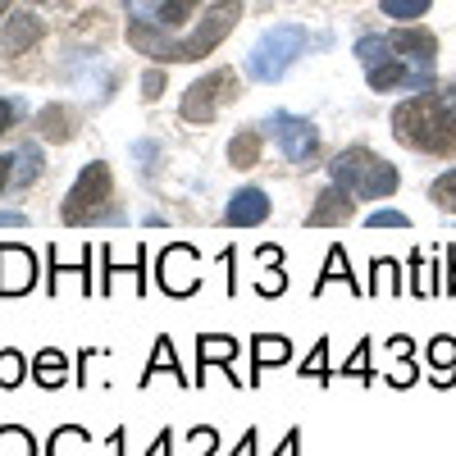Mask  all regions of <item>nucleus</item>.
Segmentation results:
<instances>
[{"instance_id":"20","label":"nucleus","mask_w":456,"mask_h":456,"mask_svg":"<svg viewBox=\"0 0 456 456\" xmlns=\"http://www.w3.org/2000/svg\"><path fill=\"white\" fill-rule=\"evenodd\" d=\"M260 151H265V133L256 128V124H247V128H238L233 137H228V165L233 169H256L260 165Z\"/></svg>"},{"instance_id":"46","label":"nucleus","mask_w":456,"mask_h":456,"mask_svg":"<svg viewBox=\"0 0 456 456\" xmlns=\"http://www.w3.org/2000/svg\"><path fill=\"white\" fill-rule=\"evenodd\" d=\"M447 292L456 297V251H447Z\"/></svg>"},{"instance_id":"49","label":"nucleus","mask_w":456,"mask_h":456,"mask_svg":"<svg viewBox=\"0 0 456 456\" xmlns=\"http://www.w3.org/2000/svg\"><path fill=\"white\" fill-rule=\"evenodd\" d=\"M10 14V0H0V19H5Z\"/></svg>"},{"instance_id":"37","label":"nucleus","mask_w":456,"mask_h":456,"mask_svg":"<svg viewBox=\"0 0 456 456\" xmlns=\"http://www.w3.org/2000/svg\"><path fill=\"white\" fill-rule=\"evenodd\" d=\"M365 228H411V215H402V210H370Z\"/></svg>"},{"instance_id":"30","label":"nucleus","mask_w":456,"mask_h":456,"mask_svg":"<svg viewBox=\"0 0 456 456\" xmlns=\"http://www.w3.org/2000/svg\"><path fill=\"white\" fill-rule=\"evenodd\" d=\"M338 374H342V379H356V384H370V379H374V365H370V338L356 342L352 356L338 365Z\"/></svg>"},{"instance_id":"19","label":"nucleus","mask_w":456,"mask_h":456,"mask_svg":"<svg viewBox=\"0 0 456 456\" xmlns=\"http://www.w3.org/2000/svg\"><path fill=\"white\" fill-rule=\"evenodd\" d=\"M238 352H242L238 338H228V333H197V379H206V370H210L215 361L228 370Z\"/></svg>"},{"instance_id":"28","label":"nucleus","mask_w":456,"mask_h":456,"mask_svg":"<svg viewBox=\"0 0 456 456\" xmlns=\"http://www.w3.org/2000/svg\"><path fill=\"white\" fill-rule=\"evenodd\" d=\"M411 292L420 297V301H429V297L438 292L434 265H429V256H425V251H415V256H411Z\"/></svg>"},{"instance_id":"40","label":"nucleus","mask_w":456,"mask_h":456,"mask_svg":"<svg viewBox=\"0 0 456 456\" xmlns=\"http://www.w3.org/2000/svg\"><path fill=\"white\" fill-rule=\"evenodd\" d=\"M274 456H301V429H297V425L283 434V443H279V452H274Z\"/></svg>"},{"instance_id":"8","label":"nucleus","mask_w":456,"mask_h":456,"mask_svg":"<svg viewBox=\"0 0 456 456\" xmlns=\"http://www.w3.org/2000/svg\"><path fill=\"white\" fill-rule=\"evenodd\" d=\"M156 283L165 297H192L201 288V251L192 242H169L156 260Z\"/></svg>"},{"instance_id":"10","label":"nucleus","mask_w":456,"mask_h":456,"mask_svg":"<svg viewBox=\"0 0 456 456\" xmlns=\"http://www.w3.org/2000/svg\"><path fill=\"white\" fill-rule=\"evenodd\" d=\"M37 251L23 242H0V297H28L37 288Z\"/></svg>"},{"instance_id":"9","label":"nucleus","mask_w":456,"mask_h":456,"mask_svg":"<svg viewBox=\"0 0 456 456\" xmlns=\"http://www.w3.org/2000/svg\"><path fill=\"white\" fill-rule=\"evenodd\" d=\"M393 51H397V60L415 73V78L425 83V92H434V64H438V37L429 32V28H415V23H406V28H397L393 32Z\"/></svg>"},{"instance_id":"45","label":"nucleus","mask_w":456,"mask_h":456,"mask_svg":"<svg viewBox=\"0 0 456 456\" xmlns=\"http://www.w3.org/2000/svg\"><path fill=\"white\" fill-rule=\"evenodd\" d=\"M23 224H28L23 210H0V228H23Z\"/></svg>"},{"instance_id":"39","label":"nucleus","mask_w":456,"mask_h":456,"mask_svg":"<svg viewBox=\"0 0 456 456\" xmlns=\"http://www.w3.org/2000/svg\"><path fill=\"white\" fill-rule=\"evenodd\" d=\"M14 124H19V101H10V96H5V101H0V137H5Z\"/></svg>"},{"instance_id":"15","label":"nucleus","mask_w":456,"mask_h":456,"mask_svg":"<svg viewBox=\"0 0 456 456\" xmlns=\"http://www.w3.org/2000/svg\"><path fill=\"white\" fill-rule=\"evenodd\" d=\"M37 42H42V19L37 14H10L0 23V55H23Z\"/></svg>"},{"instance_id":"22","label":"nucleus","mask_w":456,"mask_h":456,"mask_svg":"<svg viewBox=\"0 0 456 456\" xmlns=\"http://www.w3.org/2000/svg\"><path fill=\"white\" fill-rule=\"evenodd\" d=\"M42 456H92V434L83 425H60L46 438V452Z\"/></svg>"},{"instance_id":"7","label":"nucleus","mask_w":456,"mask_h":456,"mask_svg":"<svg viewBox=\"0 0 456 456\" xmlns=\"http://www.w3.org/2000/svg\"><path fill=\"white\" fill-rule=\"evenodd\" d=\"M260 128L279 142V151L297 169H311L320 160V128L311 119H297V114H270Z\"/></svg>"},{"instance_id":"31","label":"nucleus","mask_w":456,"mask_h":456,"mask_svg":"<svg viewBox=\"0 0 456 456\" xmlns=\"http://www.w3.org/2000/svg\"><path fill=\"white\" fill-rule=\"evenodd\" d=\"M0 456H37V438L23 425H0Z\"/></svg>"},{"instance_id":"18","label":"nucleus","mask_w":456,"mask_h":456,"mask_svg":"<svg viewBox=\"0 0 456 456\" xmlns=\"http://www.w3.org/2000/svg\"><path fill=\"white\" fill-rule=\"evenodd\" d=\"M37 137L42 142H73L78 137V114H73L69 105H46V110H37Z\"/></svg>"},{"instance_id":"29","label":"nucleus","mask_w":456,"mask_h":456,"mask_svg":"<svg viewBox=\"0 0 456 456\" xmlns=\"http://www.w3.org/2000/svg\"><path fill=\"white\" fill-rule=\"evenodd\" d=\"M301 379H315V384H324L329 388V379H333V365H329V338H320L315 347H311V356L301 361V370H297Z\"/></svg>"},{"instance_id":"48","label":"nucleus","mask_w":456,"mask_h":456,"mask_svg":"<svg viewBox=\"0 0 456 456\" xmlns=\"http://www.w3.org/2000/svg\"><path fill=\"white\" fill-rule=\"evenodd\" d=\"M114 456H124V429H114Z\"/></svg>"},{"instance_id":"26","label":"nucleus","mask_w":456,"mask_h":456,"mask_svg":"<svg viewBox=\"0 0 456 456\" xmlns=\"http://www.w3.org/2000/svg\"><path fill=\"white\" fill-rule=\"evenodd\" d=\"M201 10V0H160V10H156V19H151V23H156L160 32H174V28H183L187 19H192Z\"/></svg>"},{"instance_id":"38","label":"nucleus","mask_w":456,"mask_h":456,"mask_svg":"<svg viewBox=\"0 0 456 456\" xmlns=\"http://www.w3.org/2000/svg\"><path fill=\"white\" fill-rule=\"evenodd\" d=\"M124 5H128V14L137 23H151V19H156V10H160V0H124Z\"/></svg>"},{"instance_id":"47","label":"nucleus","mask_w":456,"mask_h":456,"mask_svg":"<svg viewBox=\"0 0 456 456\" xmlns=\"http://www.w3.org/2000/svg\"><path fill=\"white\" fill-rule=\"evenodd\" d=\"M443 96V105H447V114H452V124H456V83L447 87V92H438Z\"/></svg>"},{"instance_id":"4","label":"nucleus","mask_w":456,"mask_h":456,"mask_svg":"<svg viewBox=\"0 0 456 456\" xmlns=\"http://www.w3.org/2000/svg\"><path fill=\"white\" fill-rule=\"evenodd\" d=\"M110 201H114V174L105 160H92L83 165V174L73 178L69 187V197L60 206V219L69 228H87V224H101L110 215Z\"/></svg>"},{"instance_id":"25","label":"nucleus","mask_w":456,"mask_h":456,"mask_svg":"<svg viewBox=\"0 0 456 456\" xmlns=\"http://www.w3.org/2000/svg\"><path fill=\"white\" fill-rule=\"evenodd\" d=\"M429 370H434V388H452L456 384V342L447 333L429 342Z\"/></svg>"},{"instance_id":"24","label":"nucleus","mask_w":456,"mask_h":456,"mask_svg":"<svg viewBox=\"0 0 456 456\" xmlns=\"http://www.w3.org/2000/svg\"><path fill=\"white\" fill-rule=\"evenodd\" d=\"M370 297H402V265L393 256H379L370 265V283H365Z\"/></svg>"},{"instance_id":"12","label":"nucleus","mask_w":456,"mask_h":456,"mask_svg":"<svg viewBox=\"0 0 456 456\" xmlns=\"http://www.w3.org/2000/svg\"><path fill=\"white\" fill-rule=\"evenodd\" d=\"M270 210H274L270 192H260V187H238L224 206V224L228 228H256V224L270 219Z\"/></svg>"},{"instance_id":"32","label":"nucleus","mask_w":456,"mask_h":456,"mask_svg":"<svg viewBox=\"0 0 456 456\" xmlns=\"http://www.w3.org/2000/svg\"><path fill=\"white\" fill-rule=\"evenodd\" d=\"M14 160H19V169H14V187H28L32 178H42V169H46V160H42V151H37V142H28L23 151H14Z\"/></svg>"},{"instance_id":"1","label":"nucleus","mask_w":456,"mask_h":456,"mask_svg":"<svg viewBox=\"0 0 456 456\" xmlns=\"http://www.w3.org/2000/svg\"><path fill=\"white\" fill-rule=\"evenodd\" d=\"M242 19V0H219V5H210L197 23L192 37H183V42H174V37H165L156 23H128V46L151 55V60H160V64H192V60H206L215 55V46L224 42L228 32L238 28Z\"/></svg>"},{"instance_id":"6","label":"nucleus","mask_w":456,"mask_h":456,"mask_svg":"<svg viewBox=\"0 0 456 456\" xmlns=\"http://www.w3.org/2000/svg\"><path fill=\"white\" fill-rule=\"evenodd\" d=\"M233 96H238V78H233V69H215V73H206V78H197L192 87L183 92L178 114H183L187 124L206 128V124H215V119H219V105H228Z\"/></svg>"},{"instance_id":"43","label":"nucleus","mask_w":456,"mask_h":456,"mask_svg":"<svg viewBox=\"0 0 456 456\" xmlns=\"http://www.w3.org/2000/svg\"><path fill=\"white\" fill-rule=\"evenodd\" d=\"M14 156H0V192H5V187H14Z\"/></svg>"},{"instance_id":"27","label":"nucleus","mask_w":456,"mask_h":456,"mask_svg":"<svg viewBox=\"0 0 456 456\" xmlns=\"http://www.w3.org/2000/svg\"><path fill=\"white\" fill-rule=\"evenodd\" d=\"M356 60H361L365 69H379V64L397 60V51H393V37H361V42H356Z\"/></svg>"},{"instance_id":"16","label":"nucleus","mask_w":456,"mask_h":456,"mask_svg":"<svg viewBox=\"0 0 456 456\" xmlns=\"http://www.w3.org/2000/svg\"><path fill=\"white\" fill-rule=\"evenodd\" d=\"M329 283H342L347 292L365 297V283H361V279L352 274V265H347V251H342V247H329V256H324V270H320V279H315L311 297H324V292H329Z\"/></svg>"},{"instance_id":"36","label":"nucleus","mask_w":456,"mask_h":456,"mask_svg":"<svg viewBox=\"0 0 456 456\" xmlns=\"http://www.w3.org/2000/svg\"><path fill=\"white\" fill-rule=\"evenodd\" d=\"M187 447H192V456H219V429H210V425L187 429Z\"/></svg>"},{"instance_id":"17","label":"nucleus","mask_w":456,"mask_h":456,"mask_svg":"<svg viewBox=\"0 0 456 456\" xmlns=\"http://www.w3.org/2000/svg\"><path fill=\"white\" fill-rule=\"evenodd\" d=\"M156 374H174L178 388H192V384H187V374H183V361H178V352H174V338H169V333L156 338V352H151V361L142 365V388H146Z\"/></svg>"},{"instance_id":"23","label":"nucleus","mask_w":456,"mask_h":456,"mask_svg":"<svg viewBox=\"0 0 456 456\" xmlns=\"http://www.w3.org/2000/svg\"><path fill=\"white\" fill-rule=\"evenodd\" d=\"M32 374H37V384L42 388H64L69 384V356L60 352V347H46V352H37V361H32Z\"/></svg>"},{"instance_id":"2","label":"nucleus","mask_w":456,"mask_h":456,"mask_svg":"<svg viewBox=\"0 0 456 456\" xmlns=\"http://www.w3.org/2000/svg\"><path fill=\"white\" fill-rule=\"evenodd\" d=\"M393 137L420 156H452L456 151V124L438 92H415L393 110Z\"/></svg>"},{"instance_id":"5","label":"nucleus","mask_w":456,"mask_h":456,"mask_svg":"<svg viewBox=\"0 0 456 456\" xmlns=\"http://www.w3.org/2000/svg\"><path fill=\"white\" fill-rule=\"evenodd\" d=\"M306 51V28L301 23H279V28H270L260 37V42L251 46V55H247V73L256 83H279L283 78V69Z\"/></svg>"},{"instance_id":"33","label":"nucleus","mask_w":456,"mask_h":456,"mask_svg":"<svg viewBox=\"0 0 456 456\" xmlns=\"http://www.w3.org/2000/svg\"><path fill=\"white\" fill-rule=\"evenodd\" d=\"M23 374H28L23 352H14V347H5V342H0V388H19Z\"/></svg>"},{"instance_id":"44","label":"nucleus","mask_w":456,"mask_h":456,"mask_svg":"<svg viewBox=\"0 0 456 456\" xmlns=\"http://www.w3.org/2000/svg\"><path fill=\"white\" fill-rule=\"evenodd\" d=\"M160 87H165V73H151V78L142 83V96H146V101H156V96H160Z\"/></svg>"},{"instance_id":"42","label":"nucleus","mask_w":456,"mask_h":456,"mask_svg":"<svg viewBox=\"0 0 456 456\" xmlns=\"http://www.w3.org/2000/svg\"><path fill=\"white\" fill-rule=\"evenodd\" d=\"M256 443H260V434H256V429H247V434H242V443H238L233 452H228V456H256Z\"/></svg>"},{"instance_id":"35","label":"nucleus","mask_w":456,"mask_h":456,"mask_svg":"<svg viewBox=\"0 0 456 456\" xmlns=\"http://www.w3.org/2000/svg\"><path fill=\"white\" fill-rule=\"evenodd\" d=\"M429 201H434L438 210L456 215V169H447V174H438V178L429 183Z\"/></svg>"},{"instance_id":"34","label":"nucleus","mask_w":456,"mask_h":456,"mask_svg":"<svg viewBox=\"0 0 456 456\" xmlns=\"http://www.w3.org/2000/svg\"><path fill=\"white\" fill-rule=\"evenodd\" d=\"M429 5H434V0H379V10H384L388 19H397V23H415V19H425V14H429Z\"/></svg>"},{"instance_id":"3","label":"nucleus","mask_w":456,"mask_h":456,"mask_svg":"<svg viewBox=\"0 0 456 456\" xmlns=\"http://www.w3.org/2000/svg\"><path fill=\"white\" fill-rule=\"evenodd\" d=\"M329 183L347 187L356 201H384L402 187V174L384 156H374L370 146H347L329 160Z\"/></svg>"},{"instance_id":"21","label":"nucleus","mask_w":456,"mask_h":456,"mask_svg":"<svg viewBox=\"0 0 456 456\" xmlns=\"http://www.w3.org/2000/svg\"><path fill=\"white\" fill-rule=\"evenodd\" d=\"M114 274H133V279H137V292H146V247L137 251V260H133V265H119L110 247H101V283H96V292H101V297H110V292H114Z\"/></svg>"},{"instance_id":"13","label":"nucleus","mask_w":456,"mask_h":456,"mask_svg":"<svg viewBox=\"0 0 456 456\" xmlns=\"http://www.w3.org/2000/svg\"><path fill=\"white\" fill-rule=\"evenodd\" d=\"M292 361V338L283 333H256L251 338V374H247V388H260V374L270 365H288Z\"/></svg>"},{"instance_id":"11","label":"nucleus","mask_w":456,"mask_h":456,"mask_svg":"<svg viewBox=\"0 0 456 456\" xmlns=\"http://www.w3.org/2000/svg\"><path fill=\"white\" fill-rule=\"evenodd\" d=\"M352 219H356V197L347 192V187L329 183V187H320V197H315V206L306 215V228H342Z\"/></svg>"},{"instance_id":"14","label":"nucleus","mask_w":456,"mask_h":456,"mask_svg":"<svg viewBox=\"0 0 456 456\" xmlns=\"http://www.w3.org/2000/svg\"><path fill=\"white\" fill-rule=\"evenodd\" d=\"M256 260H260V274H256V292H260V297H283V292H288L283 247H279V242H265V247H256Z\"/></svg>"},{"instance_id":"41","label":"nucleus","mask_w":456,"mask_h":456,"mask_svg":"<svg viewBox=\"0 0 456 456\" xmlns=\"http://www.w3.org/2000/svg\"><path fill=\"white\" fill-rule=\"evenodd\" d=\"M146 456H174V429H160V438L146 447Z\"/></svg>"}]
</instances>
